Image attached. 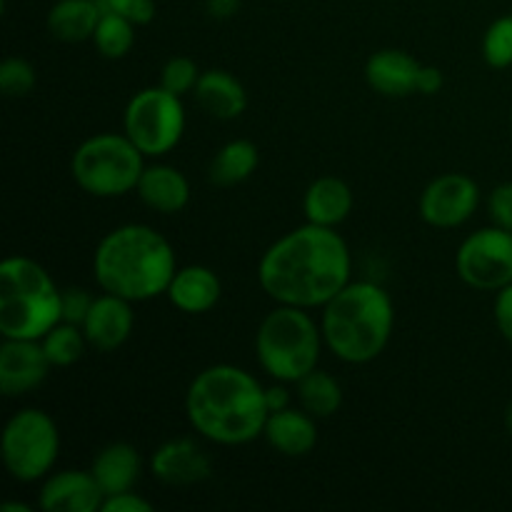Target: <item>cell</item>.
<instances>
[{"label":"cell","mask_w":512,"mask_h":512,"mask_svg":"<svg viewBox=\"0 0 512 512\" xmlns=\"http://www.w3.org/2000/svg\"><path fill=\"white\" fill-rule=\"evenodd\" d=\"M353 258L335 228L305 223L275 240L258 263L263 293L278 305L315 310L350 283Z\"/></svg>","instance_id":"6da1fadb"},{"label":"cell","mask_w":512,"mask_h":512,"mask_svg":"<svg viewBox=\"0 0 512 512\" xmlns=\"http://www.w3.org/2000/svg\"><path fill=\"white\" fill-rule=\"evenodd\" d=\"M185 413L200 438L238 448L263 438L268 400L260 380L230 363L200 370L185 393Z\"/></svg>","instance_id":"7a4b0ae2"},{"label":"cell","mask_w":512,"mask_h":512,"mask_svg":"<svg viewBox=\"0 0 512 512\" xmlns=\"http://www.w3.org/2000/svg\"><path fill=\"white\" fill-rule=\"evenodd\" d=\"M178 270L175 250L155 228L125 223L103 235L93 253V278L103 293L145 303L168 290Z\"/></svg>","instance_id":"3957f363"},{"label":"cell","mask_w":512,"mask_h":512,"mask_svg":"<svg viewBox=\"0 0 512 512\" xmlns=\"http://www.w3.org/2000/svg\"><path fill=\"white\" fill-rule=\"evenodd\" d=\"M395 328V308L388 290L370 280H350L323 305L320 330L325 348L348 365L373 363L385 353Z\"/></svg>","instance_id":"277c9868"},{"label":"cell","mask_w":512,"mask_h":512,"mask_svg":"<svg viewBox=\"0 0 512 512\" xmlns=\"http://www.w3.org/2000/svg\"><path fill=\"white\" fill-rule=\"evenodd\" d=\"M63 320V290L33 258L10 255L0 263V335L40 340Z\"/></svg>","instance_id":"5b68a950"},{"label":"cell","mask_w":512,"mask_h":512,"mask_svg":"<svg viewBox=\"0 0 512 512\" xmlns=\"http://www.w3.org/2000/svg\"><path fill=\"white\" fill-rule=\"evenodd\" d=\"M323 330L313 315L295 305L270 310L255 333V355L265 373L278 383H298L318 368Z\"/></svg>","instance_id":"8992f818"},{"label":"cell","mask_w":512,"mask_h":512,"mask_svg":"<svg viewBox=\"0 0 512 512\" xmlns=\"http://www.w3.org/2000/svg\"><path fill=\"white\" fill-rule=\"evenodd\" d=\"M143 170L145 155L125 133L90 135L70 158L75 185L93 198H120L135 193Z\"/></svg>","instance_id":"52a82bcc"},{"label":"cell","mask_w":512,"mask_h":512,"mask_svg":"<svg viewBox=\"0 0 512 512\" xmlns=\"http://www.w3.org/2000/svg\"><path fill=\"white\" fill-rule=\"evenodd\" d=\"M60 455L58 423L40 408H23L8 418L0 438V458L10 478L38 483L55 468Z\"/></svg>","instance_id":"ba28073f"},{"label":"cell","mask_w":512,"mask_h":512,"mask_svg":"<svg viewBox=\"0 0 512 512\" xmlns=\"http://www.w3.org/2000/svg\"><path fill=\"white\" fill-rule=\"evenodd\" d=\"M123 133L145 158H163L183 140V98L165 90L163 85L138 90L125 105Z\"/></svg>","instance_id":"9c48e42d"},{"label":"cell","mask_w":512,"mask_h":512,"mask_svg":"<svg viewBox=\"0 0 512 512\" xmlns=\"http://www.w3.org/2000/svg\"><path fill=\"white\" fill-rule=\"evenodd\" d=\"M455 270L465 285L498 293L512 283V233L498 225L480 228L460 243Z\"/></svg>","instance_id":"30bf717a"},{"label":"cell","mask_w":512,"mask_h":512,"mask_svg":"<svg viewBox=\"0 0 512 512\" xmlns=\"http://www.w3.org/2000/svg\"><path fill=\"white\" fill-rule=\"evenodd\" d=\"M480 205V188L470 175L443 173L420 193V218L430 228L453 230L468 223Z\"/></svg>","instance_id":"8fae6325"},{"label":"cell","mask_w":512,"mask_h":512,"mask_svg":"<svg viewBox=\"0 0 512 512\" xmlns=\"http://www.w3.org/2000/svg\"><path fill=\"white\" fill-rule=\"evenodd\" d=\"M50 360L40 340L3 338L0 343V390L5 398H20L48 380Z\"/></svg>","instance_id":"7c38bea8"},{"label":"cell","mask_w":512,"mask_h":512,"mask_svg":"<svg viewBox=\"0 0 512 512\" xmlns=\"http://www.w3.org/2000/svg\"><path fill=\"white\" fill-rule=\"evenodd\" d=\"M150 473L170 488H188L205 483L213 475V460L198 440L173 438L158 445L150 455Z\"/></svg>","instance_id":"4fadbf2b"},{"label":"cell","mask_w":512,"mask_h":512,"mask_svg":"<svg viewBox=\"0 0 512 512\" xmlns=\"http://www.w3.org/2000/svg\"><path fill=\"white\" fill-rule=\"evenodd\" d=\"M105 493L90 470H58L43 480L38 505L48 512H98Z\"/></svg>","instance_id":"5bb4252c"},{"label":"cell","mask_w":512,"mask_h":512,"mask_svg":"<svg viewBox=\"0 0 512 512\" xmlns=\"http://www.w3.org/2000/svg\"><path fill=\"white\" fill-rule=\"evenodd\" d=\"M80 328H83L90 348H95L98 353H113L120 345L128 343V338L133 335V303L113 293L98 295Z\"/></svg>","instance_id":"9a60e30c"},{"label":"cell","mask_w":512,"mask_h":512,"mask_svg":"<svg viewBox=\"0 0 512 512\" xmlns=\"http://www.w3.org/2000/svg\"><path fill=\"white\" fill-rule=\"evenodd\" d=\"M423 65L410 53L398 48L378 50L365 63V80L375 93L385 98H408L418 93V78Z\"/></svg>","instance_id":"2e32d148"},{"label":"cell","mask_w":512,"mask_h":512,"mask_svg":"<svg viewBox=\"0 0 512 512\" xmlns=\"http://www.w3.org/2000/svg\"><path fill=\"white\" fill-rule=\"evenodd\" d=\"M318 418L303 408H283L268 415L263 438L285 458H305L318 445Z\"/></svg>","instance_id":"e0dca14e"},{"label":"cell","mask_w":512,"mask_h":512,"mask_svg":"<svg viewBox=\"0 0 512 512\" xmlns=\"http://www.w3.org/2000/svg\"><path fill=\"white\" fill-rule=\"evenodd\" d=\"M165 295L180 313L203 315L220 303L223 283H220L218 273L205 265H183L175 270Z\"/></svg>","instance_id":"ac0fdd59"},{"label":"cell","mask_w":512,"mask_h":512,"mask_svg":"<svg viewBox=\"0 0 512 512\" xmlns=\"http://www.w3.org/2000/svg\"><path fill=\"white\" fill-rule=\"evenodd\" d=\"M135 193H138L140 203H143L145 208L163 215L180 213V210L190 203L188 178H185L178 168L165 163L145 165Z\"/></svg>","instance_id":"d6986e66"},{"label":"cell","mask_w":512,"mask_h":512,"mask_svg":"<svg viewBox=\"0 0 512 512\" xmlns=\"http://www.w3.org/2000/svg\"><path fill=\"white\" fill-rule=\"evenodd\" d=\"M195 103L218 120H235L248 108V93L245 85L233 73L220 68H210L200 73L198 85L193 90Z\"/></svg>","instance_id":"ffe728a7"},{"label":"cell","mask_w":512,"mask_h":512,"mask_svg":"<svg viewBox=\"0 0 512 512\" xmlns=\"http://www.w3.org/2000/svg\"><path fill=\"white\" fill-rule=\"evenodd\" d=\"M90 473L95 475L105 498H108V495H118L135 488L140 473H143V458H140L135 445L118 440V443L105 445L95 453Z\"/></svg>","instance_id":"44dd1931"},{"label":"cell","mask_w":512,"mask_h":512,"mask_svg":"<svg viewBox=\"0 0 512 512\" xmlns=\"http://www.w3.org/2000/svg\"><path fill=\"white\" fill-rule=\"evenodd\" d=\"M305 220L323 228H338L353 213V190L335 175L313 180L303 195Z\"/></svg>","instance_id":"7402d4cb"},{"label":"cell","mask_w":512,"mask_h":512,"mask_svg":"<svg viewBox=\"0 0 512 512\" xmlns=\"http://www.w3.org/2000/svg\"><path fill=\"white\" fill-rule=\"evenodd\" d=\"M100 15L98 0H58L48 13V33L60 43H85L93 40Z\"/></svg>","instance_id":"603a6c76"},{"label":"cell","mask_w":512,"mask_h":512,"mask_svg":"<svg viewBox=\"0 0 512 512\" xmlns=\"http://www.w3.org/2000/svg\"><path fill=\"white\" fill-rule=\"evenodd\" d=\"M258 165L260 150L253 140H230L210 160L208 178L218 188H233V185L245 183L258 170Z\"/></svg>","instance_id":"cb8c5ba5"},{"label":"cell","mask_w":512,"mask_h":512,"mask_svg":"<svg viewBox=\"0 0 512 512\" xmlns=\"http://www.w3.org/2000/svg\"><path fill=\"white\" fill-rule=\"evenodd\" d=\"M295 393H298L300 408L308 410L318 420L333 418L343 405V388H340L338 378L320 368L310 370L305 378H300L295 383Z\"/></svg>","instance_id":"d4e9b609"},{"label":"cell","mask_w":512,"mask_h":512,"mask_svg":"<svg viewBox=\"0 0 512 512\" xmlns=\"http://www.w3.org/2000/svg\"><path fill=\"white\" fill-rule=\"evenodd\" d=\"M40 343H43V350L53 368H70V365L78 363L85 355V350L90 348L83 328L73 323H65V320L53 325V328L40 338Z\"/></svg>","instance_id":"484cf974"},{"label":"cell","mask_w":512,"mask_h":512,"mask_svg":"<svg viewBox=\"0 0 512 512\" xmlns=\"http://www.w3.org/2000/svg\"><path fill=\"white\" fill-rule=\"evenodd\" d=\"M93 45L103 58L120 60L133 50L135 45V23L125 20L123 15L105 13L100 15V23L93 33Z\"/></svg>","instance_id":"4316f807"},{"label":"cell","mask_w":512,"mask_h":512,"mask_svg":"<svg viewBox=\"0 0 512 512\" xmlns=\"http://www.w3.org/2000/svg\"><path fill=\"white\" fill-rule=\"evenodd\" d=\"M483 60L495 70L512 65V15H500L483 35Z\"/></svg>","instance_id":"83f0119b"},{"label":"cell","mask_w":512,"mask_h":512,"mask_svg":"<svg viewBox=\"0 0 512 512\" xmlns=\"http://www.w3.org/2000/svg\"><path fill=\"white\" fill-rule=\"evenodd\" d=\"M35 83H38V75L25 58L10 55L0 63V90L8 98H25V95L33 93Z\"/></svg>","instance_id":"f1b7e54d"},{"label":"cell","mask_w":512,"mask_h":512,"mask_svg":"<svg viewBox=\"0 0 512 512\" xmlns=\"http://www.w3.org/2000/svg\"><path fill=\"white\" fill-rule=\"evenodd\" d=\"M198 80L200 68L195 65L193 58H185V55H175V58H170L168 63L163 65V70H160V85H163L165 90H170V93L180 95V98L193 93Z\"/></svg>","instance_id":"f546056e"},{"label":"cell","mask_w":512,"mask_h":512,"mask_svg":"<svg viewBox=\"0 0 512 512\" xmlns=\"http://www.w3.org/2000/svg\"><path fill=\"white\" fill-rule=\"evenodd\" d=\"M100 8L105 13H115V15H123L125 20L135 25H148L153 23L155 13V0H100Z\"/></svg>","instance_id":"4dcf8cb0"},{"label":"cell","mask_w":512,"mask_h":512,"mask_svg":"<svg viewBox=\"0 0 512 512\" xmlns=\"http://www.w3.org/2000/svg\"><path fill=\"white\" fill-rule=\"evenodd\" d=\"M488 213L493 225L512 233V183H500L488 195Z\"/></svg>","instance_id":"1f68e13d"},{"label":"cell","mask_w":512,"mask_h":512,"mask_svg":"<svg viewBox=\"0 0 512 512\" xmlns=\"http://www.w3.org/2000/svg\"><path fill=\"white\" fill-rule=\"evenodd\" d=\"M93 295L85 288H65L63 290V320L73 325H83L93 308Z\"/></svg>","instance_id":"d6a6232c"},{"label":"cell","mask_w":512,"mask_h":512,"mask_svg":"<svg viewBox=\"0 0 512 512\" xmlns=\"http://www.w3.org/2000/svg\"><path fill=\"white\" fill-rule=\"evenodd\" d=\"M103 512H153V503L138 495L135 490H125V493L108 495L103 500Z\"/></svg>","instance_id":"836d02e7"},{"label":"cell","mask_w":512,"mask_h":512,"mask_svg":"<svg viewBox=\"0 0 512 512\" xmlns=\"http://www.w3.org/2000/svg\"><path fill=\"white\" fill-rule=\"evenodd\" d=\"M493 315L500 335L512 345V283L505 285V288L498 290V295H495Z\"/></svg>","instance_id":"e575fe53"},{"label":"cell","mask_w":512,"mask_h":512,"mask_svg":"<svg viewBox=\"0 0 512 512\" xmlns=\"http://www.w3.org/2000/svg\"><path fill=\"white\" fill-rule=\"evenodd\" d=\"M443 83H445V78H443V73H440V68H435V65H423V68H420L418 93L435 95L440 88H443Z\"/></svg>","instance_id":"d590c367"},{"label":"cell","mask_w":512,"mask_h":512,"mask_svg":"<svg viewBox=\"0 0 512 512\" xmlns=\"http://www.w3.org/2000/svg\"><path fill=\"white\" fill-rule=\"evenodd\" d=\"M240 5H243V0H205V10L215 20L233 18L240 10Z\"/></svg>","instance_id":"8d00e7d4"},{"label":"cell","mask_w":512,"mask_h":512,"mask_svg":"<svg viewBox=\"0 0 512 512\" xmlns=\"http://www.w3.org/2000/svg\"><path fill=\"white\" fill-rule=\"evenodd\" d=\"M265 400H268V410H270V413H275V410L290 408L288 388H285V383H278V380H275V385L265 388Z\"/></svg>","instance_id":"74e56055"},{"label":"cell","mask_w":512,"mask_h":512,"mask_svg":"<svg viewBox=\"0 0 512 512\" xmlns=\"http://www.w3.org/2000/svg\"><path fill=\"white\" fill-rule=\"evenodd\" d=\"M0 510H3V512H30L33 508H30V505H25V503H3V505H0Z\"/></svg>","instance_id":"f35d334b"},{"label":"cell","mask_w":512,"mask_h":512,"mask_svg":"<svg viewBox=\"0 0 512 512\" xmlns=\"http://www.w3.org/2000/svg\"><path fill=\"white\" fill-rule=\"evenodd\" d=\"M505 423H508V430H510V435H512V403H510L508 413H505Z\"/></svg>","instance_id":"ab89813d"},{"label":"cell","mask_w":512,"mask_h":512,"mask_svg":"<svg viewBox=\"0 0 512 512\" xmlns=\"http://www.w3.org/2000/svg\"><path fill=\"white\" fill-rule=\"evenodd\" d=\"M98 3H100V0H98Z\"/></svg>","instance_id":"60d3db41"}]
</instances>
